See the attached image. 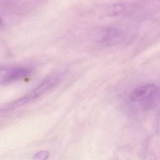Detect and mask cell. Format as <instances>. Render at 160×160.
<instances>
[{
  "label": "cell",
  "instance_id": "obj_1",
  "mask_svg": "<svg viewBox=\"0 0 160 160\" xmlns=\"http://www.w3.org/2000/svg\"><path fill=\"white\" fill-rule=\"evenodd\" d=\"M61 76L60 75H54L49 77L41 82L37 87L31 91L29 92L22 98L9 103L0 108V114H4L10 111L15 108H19L26 104L38 98L46 92L48 91L58 83H59Z\"/></svg>",
  "mask_w": 160,
  "mask_h": 160
},
{
  "label": "cell",
  "instance_id": "obj_4",
  "mask_svg": "<svg viewBox=\"0 0 160 160\" xmlns=\"http://www.w3.org/2000/svg\"><path fill=\"white\" fill-rule=\"evenodd\" d=\"M124 38L122 32L118 28H111L106 29L103 32L101 41L102 43L112 46L119 43Z\"/></svg>",
  "mask_w": 160,
  "mask_h": 160
},
{
  "label": "cell",
  "instance_id": "obj_3",
  "mask_svg": "<svg viewBox=\"0 0 160 160\" xmlns=\"http://www.w3.org/2000/svg\"><path fill=\"white\" fill-rule=\"evenodd\" d=\"M157 92L156 86L146 84L134 88L129 94V99L135 102H144L151 99Z\"/></svg>",
  "mask_w": 160,
  "mask_h": 160
},
{
  "label": "cell",
  "instance_id": "obj_8",
  "mask_svg": "<svg viewBox=\"0 0 160 160\" xmlns=\"http://www.w3.org/2000/svg\"><path fill=\"white\" fill-rule=\"evenodd\" d=\"M159 1H160V0H159Z\"/></svg>",
  "mask_w": 160,
  "mask_h": 160
},
{
  "label": "cell",
  "instance_id": "obj_2",
  "mask_svg": "<svg viewBox=\"0 0 160 160\" xmlns=\"http://www.w3.org/2000/svg\"><path fill=\"white\" fill-rule=\"evenodd\" d=\"M31 74L29 69L22 67L0 68V84L11 83L26 78Z\"/></svg>",
  "mask_w": 160,
  "mask_h": 160
},
{
  "label": "cell",
  "instance_id": "obj_5",
  "mask_svg": "<svg viewBox=\"0 0 160 160\" xmlns=\"http://www.w3.org/2000/svg\"><path fill=\"white\" fill-rule=\"evenodd\" d=\"M123 11L124 6L122 4H115L109 8L108 13L111 16H114L120 14Z\"/></svg>",
  "mask_w": 160,
  "mask_h": 160
},
{
  "label": "cell",
  "instance_id": "obj_6",
  "mask_svg": "<svg viewBox=\"0 0 160 160\" xmlns=\"http://www.w3.org/2000/svg\"><path fill=\"white\" fill-rule=\"evenodd\" d=\"M49 152L47 151H41L36 153L32 157V160H47L49 158Z\"/></svg>",
  "mask_w": 160,
  "mask_h": 160
},
{
  "label": "cell",
  "instance_id": "obj_7",
  "mask_svg": "<svg viewBox=\"0 0 160 160\" xmlns=\"http://www.w3.org/2000/svg\"><path fill=\"white\" fill-rule=\"evenodd\" d=\"M2 26V21L1 19V18H0V28H1Z\"/></svg>",
  "mask_w": 160,
  "mask_h": 160
}]
</instances>
